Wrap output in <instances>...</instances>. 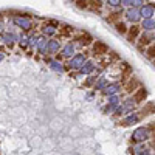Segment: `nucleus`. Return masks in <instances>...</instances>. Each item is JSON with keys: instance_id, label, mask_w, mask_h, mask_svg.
<instances>
[{"instance_id": "nucleus-1", "label": "nucleus", "mask_w": 155, "mask_h": 155, "mask_svg": "<svg viewBox=\"0 0 155 155\" xmlns=\"http://www.w3.org/2000/svg\"><path fill=\"white\" fill-rule=\"evenodd\" d=\"M13 25L16 28L20 29V33H31L33 29H36V23H34L33 17L27 13H16V16H13Z\"/></svg>"}, {"instance_id": "nucleus-2", "label": "nucleus", "mask_w": 155, "mask_h": 155, "mask_svg": "<svg viewBox=\"0 0 155 155\" xmlns=\"http://www.w3.org/2000/svg\"><path fill=\"white\" fill-rule=\"evenodd\" d=\"M87 59H88V53H87V51L76 53L72 59H70V61H67L65 70H67V72H79V68H81L84 64H86Z\"/></svg>"}, {"instance_id": "nucleus-3", "label": "nucleus", "mask_w": 155, "mask_h": 155, "mask_svg": "<svg viewBox=\"0 0 155 155\" xmlns=\"http://www.w3.org/2000/svg\"><path fill=\"white\" fill-rule=\"evenodd\" d=\"M152 133L151 130L147 129V126H141V127H137L130 135V143L133 144H146L149 140H151Z\"/></svg>"}, {"instance_id": "nucleus-4", "label": "nucleus", "mask_w": 155, "mask_h": 155, "mask_svg": "<svg viewBox=\"0 0 155 155\" xmlns=\"http://www.w3.org/2000/svg\"><path fill=\"white\" fill-rule=\"evenodd\" d=\"M72 42L76 45V47H81V48H88L92 47V43L95 42V39L90 36L88 33H78L76 36L72 37Z\"/></svg>"}, {"instance_id": "nucleus-5", "label": "nucleus", "mask_w": 155, "mask_h": 155, "mask_svg": "<svg viewBox=\"0 0 155 155\" xmlns=\"http://www.w3.org/2000/svg\"><path fill=\"white\" fill-rule=\"evenodd\" d=\"M62 41L61 37H53V39H48V43H47V56H58L61 53V48H62Z\"/></svg>"}, {"instance_id": "nucleus-6", "label": "nucleus", "mask_w": 155, "mask_h": 155, "mask_svg": "<svg viewBox=\"0 0 155 155\" xmlns=\"http://www.w3.org/2000/svg\"><path fill=\"white\" fill-rule=\"evenodd\" d=\"M141 115H140L138 112H132V113H129V115H124V116L119 119V126H123V127H132L135 126V124H138L140 121H141Z\"/></svg>"}, {"instance_id": "nucleus-7", "label": "nucleus", "mask_w": 155, "mask_h": 155, "mask_svg": "<svg viewBox=\"0 0 155 155\" xmlns=\"http://www.w3.org/2000/svg\"><path fill=\"white\" fill-rule=\"evenodd\" d=\"M96 65H98V64H96V61H93V59H87V61H86V64H84V65L81 67V68H79V72H76L78 73V76H79V79H81V78H84V76H90V74H93L95 73V70H96Z\"/></svg>"}, {"instance_id": "nucleus-8", "label": "nucleus", "mask_w": 155, "mask_h": 155, "mask_svg": "<svg viewBox=\"0 0 155 155\" xmlns=\"http://www.w3.org/2000/svg\"><path fill=\"white\" fill-rule=\"evenodd\" d=\"M92 53H93V56H96V58H102V56H107V54L110 53V48H109L107 43H104L101 41H95L92 43Z\"/></svg>"}, {"instance_id": "nucleus-9", "label": "nucleus", "mask_w": 155, "mask_h": 155, "mask_svg": "<svg viewBox=\"0 0 155 155\" xmlns=\"http://www.w3.org/2000/svg\"><path fill=\"white\" fill-rule=\"evenodd\" d=\"M123 101V98L119 96V95H115V96H109L107 98V102H106V106L102 107V110L106 115H112L115 112V109H116L119 104H121Z\"/></svg>"}, {"instance_id": "nucleus-10", "label": "nucleus", "mask_w": 155, "mask_h": 155, "mask_svg": "<svg viewBox=\"0 0 155 155\" xmlns=\"http://www.w3.org/2000/svg\"><path fill=\"white\" fill-rule=\"evenodd\" d=\"M61 58H62V61H70L74 54H76V45H74L72 41H68L62 45V48H61Z\"/></svg>"}, {"instance_id": "nucleus-11", "label": "nucleus", "mask_w": 155, "mask_h": 155, "mask_svg": "<svg viewBox=\"0 0 155 155\" xmlns=\"http://www.w3.org/2000/svg\"><path fill=\"white\" fill-rule=\"evenodd\" d=\"M154 42H155V34L154 33H141V36H140L138 41H137V47L141 50V51H144V50Z\"/></svg>"}, {"instance_id": "nucleus-12", "label": "nucleus", "mask_w": 155, "mask_h": 155, "mask_svg": "<svg viewBox=\"0 0 155 155\" xmlns=\"http://www.w3.org/2000/svg\"><path fill=\"white\" fill-rule=\"evenodd\" d=\"M121 90H123V84L119 82V81H113V82H109V86L102 90L101 95H102V96H106V98H109V96L119 95V92H121Z\"/></svg>"}, {"instance_id": "nucleus-13", "label": "nucleus", "mask_w": 155, "mask_h": 155, "mask_svg": "<svg viewBox=\"0 0 155 155\" xmlns=\"http://www.w3.org/2000/svg\"><path fill=\"white\" fill-rule=\"evenodd\" d=\"M140 87H141V82H140L135 76L127 78V81L123 84V90H124V92H126L127 95H130V96H132L135 92H137Z\"/></svg>"}, {"instance_id": "nucleus-14", "label": "nucleus", "mask_w": 155, "mask_h": 155, "mask_svg": "<svg viewBox=\"0 0 155 155\" xmlns=\"http://www.w3.org/2000/svg\"><path fill=\"white\" fill-rule=\"evenodd\" d=\"M0 43L5 45L8 48H13L14 45L17 43V34L14 31H5L2 36H0Z\"/></svg>"}, {"instance_id": "nucleus-15", "label": "nucleus", "mask_w": 155, "mask_h": 155, "mask_svg": "<svg viewBox=\"0 0 155 155\" xmlns=\"http://www.w3.org/2000/svg\"><path fill=\"white\" fill-rule=\"evenodd\" d=\"M124 17H126V20L130 22L132 25H140V22H141L138 9H135V8H127L126 11H124Z\"/></svg>"}, {"instance_id": "nucleus-16", "label": "nucleus", "mask_w": 155, "mask_h": 155, "mask_svg": "<svg viewBox=\"0 0 155 155\" xmlns=\"http://www.w3.org/2000/svg\"><path fill=\"white\" fill-rule=\"evenodd\" d=\"M138 13H140V17H141V20H143V19H154V16H155V9H154V6H152V2H149V3L144 2V5L138 9Z\"/></svg>"}, {"instance_id": "nucleus-17", "label": "nucleus", "mask_w": 155, "mask_h": 155, "mask_svg": "<svg viewBox=\"0 0 155 155\" xmlns=\"http://www.w3.org/2000/svg\"><path fill=\"white\" fill-rule=\"evenodd\" d=\"M141 28H140V25H130L127 29V34H126V37H127V41L129 42H132V43H137L138 41V37L141 36Z\"/></svg>"}, {"instance_id": "nucleus-18", "label": "nucleus", "mask_w": 155, "mask_h": 155, "mask_svg": "<svg viewBox=\"0 0 155 155\" xmlns=\"http://www.w3.org/2000/svg\"><path fill=\"white\" fill-rule=\"evenodd\" d=\"M45 62L48 64V67L53 70V72H56V73H64V72H67L65 70V64L61 62V61H58V59H54V58H48V59H45Z\"/></svg>"}, {"instance_id": "nucleus-19", "label": "nucleus", "mask_w": 155, "mask_h": 155, "mask_svg": "<svg viewBox=\"0 0 155 155\" xmlns=\"http://www.w3.org/2000/svg\"><path fill=\"white\" fill-rule=\"evenodd\" d=\"M132 99L135 101V104H137V106H138V104L146 102V99H147V90L141 86V87H140V88L137 90V92H135V93L132 95Z\"/></svg>"}, {"instance_id": "nucleus-20", "label": "nucleus", "mask_w": 155, "mask_h": 155, "mask_svg": "<svg viewBox=\"0 0 155 155\" xmlns=\"http://www.w3.org/2000/svg\"><path fill=\"white\" fill-rule=\"evenodd\" d=\"M121 107H123V110H124V115H129V113H132V112H137V110H135V109H137V104H135V101L132 99V96L123 99V101H121Z\"/></svg>"}, {"instance_id": "nucleus-21", "label": "nucleus", "mask_w": 155, "mask_h": 155, "mask_svg": "<svg viewBox=\"0 0 155 155\" xmlns=\"http://www.w3.org/2000/svg\"><path fill=\"white\" fill-rule=\"evenodd\" d=\"M140 28L143 33H154L155 31V19H143L140 22Z\"/></svg>"}, {"instance_id": "nucleus-22", "label": "nucleus", "mask_w": 155, "mask_h": 155, "mask_svg": "<svg viewBox=\"0 0 155 155\" xmlns=\"http://www.w3.org/2000/svg\"><path fill=\"white\" fill-rule=\"evenodd\" d=\"M47 43H48V39L43 37V36H39V41H37V45H36V51L39 56H47Z\"/></svg>"}, {"instance_id": "nucleus-23", "label": "nucleus", "mask_w": 155, "mask_h": 155, "mask_svg": "<svg viewBox=\"0 0 155 155\" xmlns=\"http://www.w3.org/2000/svg\"><path fill=\"white\" fill-rule=\"evenodd\" d=\"M138 113L141 115V118L155 115V102H146V106H144L141 110H138Z\"/></svg>"}, {"instance_id": "nucleus-24", "label": "nucleus", "mask_w": 155, "mask_h": 155, "mask_svg": "<svg viewBox=\"0 0 155 155\" xmlns=\"http://www.w3.org/2000/svg\"><path fill=\"white\" fill-rule=\"evenodd\" d=\"M107 86H109V79H107V76H99L98 81H96V84H95V87H93V92H95V93H96V92L101 93Z\"/></svg>"}, {"instance_id": "nucleus-25", "label": "nucleus", "mask_w": 155, "mask_h": 155, "mask_svg": "<svg viewBox=\"0 0 155 155\" xmlns=\"http://www.w3.org/2000/svg\"><path fill=\"white\" fill-rule=\"evenodd\" d=\"M123 14H124L123 8H119V9H113V11L110 13V16L106 17V20H107V22H113V23H116V22H119V19H121Z\"/></svg>"}, {"instance_id": "nucleus-26", "label": "nucleus", "mask_w": 155, "mask_h": 155, "mask_svg": "<svg viewBox=\"0 0 155 155\" xmlns=\"http://www.w3.org/2000/svg\"><path fill=\"white\" fill-rule=\"evenodd\" d=\"M17 45H19L20 50H27L28 48V34L27 33L17 34Z\"/></svg>"}, {"instance_id": "nucleus-27", "label": "nucleus", "mask_w": 155, "mask_h": 155, "mask_svg": "<svg viewBox=\"0 0 155 155\" xmlns=\"http://www.w3.org/2000/svg\"><path fill=\"white\" fill-rule=\"evenodd\" d=\"M98 74H90V76H87L86 78V81H84V87L86 88H93L95 87V84H96V81H98Z\"/></svg>"}, {"instance_id": "nucleus-28", "label": "nucleus", "mask_w": 155, "mask_h": 155, "mask_svg": "<svg viewBox=\"0 0 155 155\" xmlns=\"http://www.w3.org/2000/svg\"><path fill=\"white\" fill-rule=\"evenodd\" d=\"M115 25V29L119 33V34H123V36H126L127 34V29H129V27H127V23L126 22H123V20H119V22H116V23H113Z\"/></svg>"}, {"instance_id": "nucleus-29", "label": "nucleus", "mask_w": 155, "mask_h": 155, "mask_svg": "<svg viewBox=\"0 0 155 155\" xmlns=\"http://www.w3.org/2000/svg\"><path fill=\"white\" fill-rule=\"evenodd\" d=\"M144 149H147L144 144H133L132 147H129V152H130V155H141Z\"/></svg>"}, {"instance_id": "nucleus-30", "label": "nucleus", "mask_w": 155, "mask_h": 155, "mask_svg": "<svg viewBox=\"0 0 155 155\" xmlns=\"http://www.w3.org/2000/svg\"><path fill=\"white\" fill-rule=\"evenodd\" d=\"M104 5L109 6L110 9H119V8H123L121 6V0H107V2H104Z\"/></svg>"}, {"instance_id": "nucleus-31", "label": "nucleus", "mask_w": 155, "mask_h": 155, "mask_svg": "<svg viewBox=\"0 0 155 155\" xmlns=\"http://www.w3.org/2000/svg\"><path fill=\"white\" fill-rule=\"evenodd\" d=\"M144 54H146L147 58H151V59H154V61H155V42L151 43L146 50H144Z\"/></svg>"}, {"instance_id": "nucleus-32", "label": "nucleus", "mask_w": 155, "mask_h": 155, "mask_svg": "<svg viewBox=\"0 0 155 155\" xmlns=\"http://www.w3.org/2000/svg\"><path fill=\"white\" fill-rule=\"evenodd\" d=\"M104 6V2H88V8L92 11H99Z\"/></svg>"}, {"instance_id": "nucleus-33", "label": "nucleus", "mask_w": 155, "mask_h": 155, "mask_svg": "<svg viewBox=\"0 0 155 155\" xmlns=\"http://www.w3.org/2000/svg\"><path fill=\"white\" fill-rule=\"evenodd\" d=\"M112 116L113 118H116V119H121L123 116H124V110H123V107H121V104H119V106L115 109V112L112 113Z\"/></svg>"}, {"instance_id": "nucleus-34", "label": "nucleus", "mask_w": 155, "mask_h": 155, "mask_svg": "<svg viewBox=\"0 0 155 155\" xmlns=\"http://www.w3.org/2000/svg\"><path fill=\"white\" fill-rule=\"evenodd\" d=\"M74 3H76L78 8H84V9L88 8V2H74Z\"/></svg>"}, {"instance_id": "nucleus-35", "label": "nucleus", "mask_w": 155, "mask_h": 155, "mask_svg": "<svg viewBox=\"0 0 155 155\" xmlns=\"http://www.w3.org/2000/svg\"><path fill=\"white\" fill-rule=\"evenodd\" d=\"M147 129H149V130H151V133H152V135L155 133V119H154V121H151V123L147 124Z\"/></svg>"}, {"instance_id": "nucleus-36", "label": "nucleus", "mask_w": 155, "mask_h": 155, "mask_svg": "<svg viewBox=\"0 0 155 155\" xmlns=\"http://www.w3.org/2000/svg\"><path fill=\"white\" fill-rule=\"evenodd\" d=\"M6 31V27H5V23H3V20H0V36Z\"/></svg>"}, {"instance_id": "nucleus-37", "label": "nucleus", "mask_w": 155, "mask_h": 155, "mask_svg": "<svg viewBox=\"0 0 155 155\" xmlns=\"http://www.w3.org/2000/svg\"><path fill=\"white\" fill-rule=\"evenodd\" d=\"M141 155H151V151H149V149H144V151L141 152Z\"/></svg>"}, {"instance_id": "nucleus-38", "label": "nucleus", "mask_w": 155, "mask_h": 155, "mask_svg": "<svg viewBox=\"0 0 155 155\" xmlns=\"http://www.w3.org/2000/svg\"><path fill=\"white\" fill-rule=\"evenodd\" d=\"M3 59H5V53H3V51H0V64H2Z\"/></svg>"}, {"instance_id": "nucleus-39", "label": "nucleus", "mask_w": 155, "mask_h": 155, "mask_svg": "<svg viewBox=\"0 0 155 155\" xmlns=\"http://www.w3.org/2000/svg\"><path fill=\"white\" fill-rule=\"evenodd\" d=\"M152 137H154V138H155V133H154V135H152Z\"/></svg>"}, {"instance_id": "nucleus-40", "label": "nucleus", "mask_w": 155, "mask_h": 155, "mask_svg": "<svg viewBox=\"0 0 155 155\" xmlns=\"http://www.w3.org/2000/svg\"><path fill=\"white\" fill-rule=\"evenodd\" d=\"M154 67H155V61H154Z\"/></svg>"}]
</instances>
